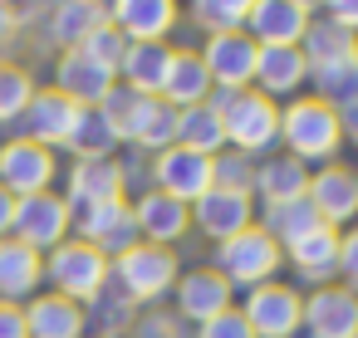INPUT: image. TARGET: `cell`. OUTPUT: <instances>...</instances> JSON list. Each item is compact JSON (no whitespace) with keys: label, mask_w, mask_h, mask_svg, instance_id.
<instances>
[{"label":"cell","mask_w":358,"mask_h":338,"mask_svg":"<svg viewBox=\"0 0 358 338\" xmlns=\"http://www.w3.org/2000/svg\"><path fill=\"white\" fill-rule=\"evenodd\" d=\"M167 64H172L167 45H128V54L118 64V84L133 89V94H143V98H157L162 79H167Z\"/></svg>","instance_id":"cell-27"},{"label":"cell","mask_w":358,"mask_h":338,"mask_svg":"<svg viewBox=\"0 0 358 338\" xmlns=\"http://www.w3.org/2000/svg\"><path fill=\"white\" fill-rule=\"evenodd\" d=\"M10 226H15V196H10L6 186H0V240L10 235Z\"/></svg>","instance_id":"cell-48"},{"label":"cell","mask_w":358,"mask_h":338,"mask_svg":"<svg viewBox=\"0 0 358 338\" xmlns=\"http://www.w3.org/2000/svg\"><path fill=\"white\" fill-rule=\"evenodd\" d=\"M211 186H216L211 157H201V152H192V147H182V142H172L167 152L152 157V191H162V196H172V201L196 206Z\"/></svg>","instance_id":"cell-7"},{"label":"cell","mask_w":358,"mask_h":338,"mask_svg":"<svg viewBox=\"0 0 358 338\" xmlns=\"http://www.w3.org/2000/svg\"><path fill=\"white\" fill-rule=\"evenodd\" d=\"M338 274L348 279L343 289L358 294V226L353 230H338Z\"/></svg>","instance_id":"cell-44"},{"label":"cell","mask_w":358,"mask_h":338,"mask_svg":"<svg viewBox=\"0 0 358 338\" xmlns=\"http://www.w3.org/2000/svg\"><path fill=\"white\" fill-rule=\"evenodd\" d=\"M280 142L289 157H299L304 167L309 162H334V152L343 147V128H338V113L329 103H319L314 94L309 98H289L280 108Z\"/></svg>","instance_id":"cell-2"},{"label":"cell","mask_w":358,"mask_h":338,"mask_svg":"<svg viewBox=\"0 0 358 338\" xmlns=\"http://www.w3.org/2000/svg\"><path fill=\"white\" fill-rule=\"evenodd\" d=\"M309 79H314V98L329 103L334 113L358 103V69H353V59L348 64H329V69H309Z\"/></svg>","instance_id":"cell-35"},{"label":"cell","mask_w":358,"mask_h":338,"mask_svg":"<svg viewBox=\"0 0 358 338\" xmlns=\"http://www.w3.org/2000/svg\"><path fill=\"white\" fill-rule=\"evenodd\" d=\"M280 265H285V250H280L260 226H245L241 235L221 240V245H216V260H211V270H221L226 284H231V289H245V294L260 289V284H270Z\"/></svg>","instance_id":"cell-4"},{"label":"cell","mask_w":358,"mask_h":338,"mask_svg":"<svg viewBox=\"0 0 358 338\" xmlns=\"http://www.w3.org/2000/svg\"><path fill=\"white\" fill-rule=\"evenodd\" d=\"M35 98V74L25 64L0 59V123H15Z\"/></svg>","instance_id":"cell-37"},{"label":"cell","mask_w":358,"mask_h":338,"mask_svg":"<svg viewBox=\"0 0 358 338\" xmlns=\"http://www.w3.org/2000/svg\"><path fill=\"white\" fill-rule=\"evenodd\" d=\"M99 108H103V118H108L113 138H118V142H128V138H133V123H138V108H143V94H133V89H123V84H113V94H108Z\"/></svg>","instance_id":"cell-40"},{"label":"cell","mask_w":358,"mask_h":338,"mask_svg":"<svg viewBox=\"0 0 358 338\" xmlns=\"http://www.w3.org/2000/svg\"><path fill=\"white\" fill-rule=\"evenodd\" d=\"M192 338H255V333H250V323H245V314H241V309H226V314H216V318L196 323V333H192Z\"/></svg>","instance_id":"cell-43"},{"label":"cell","mask_w":358,"mask_h":338,"mask_svg":"<svg viewBox=\"0 0 358 338\" xmlns=\"http://www.w3.org/2000/svg\"><path fill=\"white\" fill-rule=\"evenodd\" d=\"M84 328H89V314L74 299L35 294L25 304V333L30 338H84Z\"/></svg>","instance_id":"cell-22"},{"label":"cell","mask_w":358,"mask_h":338,"mask_svg":"<svg viewBox=\"0 0 358 338\" xmlns=\"http://www.w3.org/2000/svg\"><path fill=\"white\" fill-rule=\"evenodd\" d=\"M133 147H143V152H167L172 142H177V108L172 103H162V98H143V108H138V123H133V138H128Z\"/></svg>","instance_id":"cell-32"},{"label":"cell","mask_w":358,"mask_h":338,"mask_svg":"<svg viewBox=\"0 0 358 338\" xmlns=\"http://www.w3.org/2000/svg\"><path fill=\"white\" fill-rule=\"evenodd\" d=\"M79 50H84L94 64H103L108 74H118V64H123V54H128V40H123V35H118V25L108 20V25H99V30H94Z\"/></svg>","instance_id":"cell-41"},{"label":"cell","mask_w":358,"mask_h":338,"mask_svg":"<svg viewBox=\"0 0 358 338\" xmlns=\"http://www.w3.org/2000/svg\"><path fill=\"white\" fill-rule=\"evenodd\" d=\"M157 98L172 103L177 113L211 98V74H206V64H201L196 50H172V64H167V79H162V94Z\"/></svg>","instance_id":"cell-23"},{"label":"cell","mask_w":358,"mask_h":338,"mask_svg":"<svg viewBox=\"0 0 358 338\" xmlns=\"http://www.w3.org/2000/svg\"><path fill=\"white\" fill-rule=\"evenodd\" d=\"M206 103L221 113V133H226L231 152H245L250 162H260L265 152H275V142H280V103H270L255 89H241V94L211 89Z\"/></svg>","instance_id":"cell-1"},{"label":"cell","mask_w":358,"mask_h":338,"mask_svg":"<svg viewBox=\"0 0 358 338\" xmlns=\"http://www.w3.org/2000/svg\"><path fill=\"white\" fill-rule=\"evenodd\" d=\"M15 35H20V15H15V6H6V0H0V50H6Z\"/></svg>","instance_id":"cell-47"},{"label":"cell","mask_w":358,"mask_h":338,"mask_svg":"<svg viewBox=\"0 0 358 338\" xmlns=\"http://www.w3.org/2000/svg\"><path fill=\"white\" fill-rule=\"evenodd\" d=\"M177 142L201 152V157H216L226 152V133H221V113L211 103H196V108H182L177 113Z\"/></svg>","instance_id":"cell-33"},{"label":"cell","mask_w":358,"mask_h":338,"mask_svg":"<svg viewBox=\"0 0 358 338\" xmlns=\"http://www.w3.org/2000/svg\"><path fill=\"white\" fill-rule=\"evenodd\" d=\"M74 113H79V103H69L59 89H35V98H30V108L20 113V123H25V142H35V147H64V138H69V128H74Z\"/></svg>","instance_id":"cell-19"},{"label":"cell","mask_w":358,"mask_h":338,"mask_svg":"<svg viewBox=\"0 0 358 338\" xmlns=\"http://www.w3.org/2000/svg\"><path fill=\"white\" fill-rule=\"evenodd\" d=\"M89 309H94V328H99V338H118L123 328H133V323H138V304H133L113 279H108V289H103Z\"/></svg>","instance_id":"cell-36"},{"label":"cell","mask_w":358,"mask_h":338,"mask_svg":"<svg viewBox=\"0 0 358 338\" xmlns=\"http://www.w3.org/2000/svg\"><path fill=\"white\" fill-rule=\"evenodd\" d=\"M177 274H182L177 250L148 245V240H138L128 255L113 260V284H118L133 304H157L167 289H177Z\"/></svg>","instance_id":"cell-5"},{"label":"cell","mask_w":358,"mask_h":338,"mask_svg":"<svg viewBox=\"0 0 358 338\" xmlns=\"http://www.w3.org/2000/svg\"><path fill=\"white\" fill-rule=\"evenodd\" d=\"M250 323L255 338H299V318H304V294H294L289 284L270 279L260 289L245 294V304H236Z\"/></svg>","instance_id":"cell-8"},{"label":"cell","mask_w":358,"mask_h":338,"mask_svg":"<svg viewBox=\"0 0 358 338\" xmlns=\"http://www.w3.org/2000/svg\"><path fill=\"white\" fill-rule=\"evenodd\" d=\"M192 226L201 230V235H211L216 245L221 240H231V235H241L245 226H255V211H250V196H236V191H221V186H211L196 206H192Z\"/></svg>","instance_id":"cell-21"},{"label":"cell","mask_w":358,"mask_h":338,"mask_svg":"<svg viewBox=\"0 0 358 338\" xmlns=\"http://www.w3.org/2000/svg\"><path fill=\"white\" fill-rule=\"evenodd\" d=\"M338 128H343V138H348V142H353V147H358V103H353V108H343V113H338Z\"/></svg>","instance_id":"cell-49"},{"label":"cell","mask_w":358,"mask_h":338,"mask_svg":"<svg viewBox=\"0 0 358 338\" xmlns=\"http://www.w3.org/2000/svg\"><path fill=\"white\" fill-rule=\"evenodd\" d=\"M99 25H108V6H94V0H69V6H55L50 10V40L59 50H79Z\"/></svg>","instance_id":"cell-29"},{"label":"cell","mask_w":358,"mask_h":338,"mask_svg":"<svg viewBox=\"0 0 358 338\" xmlns=\"http://www.w3.org/2000/svg\"><path fill=\"white\" fill-rule=\"evenodd\" d=\"M40 279H45V255H35L15 235L0 240V299L20 304V299H30L40 289Z\"/></svg>","instance_id":"cell-24"},{"label":"cell","mask_w":358,"mask_h":338,"mask_svg":"<svg viewBox=\"0 0 358 338\" xmlns=\"http://www.w3.org/2000/svg\"><path fill=\"white\" fill-rule=\"evenodd\" d=\"M255 54L260 45L245 35V30H231V35H206L201 45V64L211 74V89L221 94H241L255 84Z\"/></svg>","instance_id":"cell-9"},{"label":"cell","mask_w":358,"mask_h":338,"mask_svg":"<svg viewBox=\"0 0 358 338\" xmlns=\"http://www.w3.org/2000/svg\"><path fill=\"white\" fill-rule=\"evenodd\" d=\"M324 20H329V25H338L343 35H353V40H358V0H334V6L324 10Z\"/></svg>","instance_id":"cell-45"},{"label":"cell","mask_w":358,"mask_h":338,"mask_svg":"<svg viewBox=\"0 0 358 338\" xmlns=\"http://www.w3.org/2000/svg\"><path fill=\"white\" fill-rule=\"evenodd\" d=\"M353 50H358V40H353V35H343L338 25H329L324 15H314V20H309V30H304V40H299V54H304V64H309V69L348 64V59H353Z\"/></svg>","instance_id":"cell-31"},{"label":"cell","mask_w":358,"mask_h":338,"mask_svg":"<svg viewBox=\"0 0 358 338\" xmlns=\"http://www.w3.org/2000/svg\"><path fill=\"white\" fill-rule=\"evenodd\" d=\"M309 84V64H304V54L299 50H260L255 54V94H265L270 103L275 98H289L294 89H304Z\"/></svg>","instance_id":"cell-25"},{"label":"cell","mask_w":358,"mask_h":338,"mask_svg":"<svg viewBox=\"0 0 358 338\" xmlns=\"http://www.w3.org/2000/svg\"><path fill=\"white\" fill-rule=\"evenodd\" d=\"M309 206L324 226H348L358 221V172L343 167V162H324L319 172H309Z\"/></svg>","instance_id":"cell-13"},{"label":"cell","mask_w":358,"mask_h":338,"mask_svg":"<svg viewBox=\"0 0 358 338\" xmlns=\"http://www.w3.org/2000/svg\"><path fill=\"white\" fill-rule=\"evenodd\" d=\"M113 84H118V74H108L103 64H94L84 50H64L59 64H55V89L69 103H79V108H99L113 94Z\"/></svg>","instance_id":"cell-18"},{"label":"cell","mask_w":358,"mask_h":338,"mask_svg":"<svg viewBox=\"0 0 358 338\" xmlns=\"http://www.w3.org/2000/svg\"><path fill=\"white\" fill-rule=\"evenodd\" d=\"M133 221H138V235L148 240V245H177L187 230H192V206H182V201H172V196H162V191H143L138 201H133Z\"/></svg>","instance_id":"cell-20"},{"label":"cell","mask_w":358,"mask_h":338,"mask_svg":"<svg viewBox=\"0 0 358 338\" xmlns=\"http://www.w3.org/2000/svg\"><path fill=\"white\" fill-rule=\"evenodd\" d=\"M245 15H250V0H201V6H192V20L201 25V35L245 30Z\"/></svg>","instance_id":"cell-38"},{"label":"cell","mask_w":358,"mask_h":338,"mask_svg":"<svg viewBox=\"0 0 358 338\" xmlns=\"http://www.w3.org/2000/svg\"><path fill=\"white\" fill-rule=\"evenodd\" d=\"M353 338H358V333H353Z\"/></svg>","instance_id":"cell-51"},{"label":"cell","mask_w":358,"mask_h":338,"mask_svg":"<svg viewBox=\"0 0 358 338\" xmlns=\"http://www.w3.org/2000/svg\"><path fill=\"white\" fill-rule=\"evenodd\" d=\"M108 20L118 25V35L128 45H167L182 10L172 0H123V6H108Z\"/></svg>","instance_id":"cell-17"},{"label":"cell","mask_w":358,"mask_h":338,"mask_svg":"<svg viewBox=\"0 0 358 338\" xmlns=\"http://www.w3.org/2000/svg\"><path fill=\"white\" fill-rule=\"evenodd\" d=\"M309 20H314V10L299 6V0H250L245 35H250L260 50H299Z\"/></svg>","instance_id":"cell-11"},{"label":"cell","mask_w":358,"mask_h":338,"mask_svg":"<svg viewBox=\"0 0 358 338\" xmlns=\"http://www.w3.org/2000/svg\"><path fill=\"white\" fill-rule=\"evenodd\" d=\"M211 177H216V186L221 191H236V196H250L255 191V162L245 157V152H216L211 157Z\"/></svg>","instance_id":"cell-39"},{"label":"cell","mask_w":358,"mask_h":338,"mask_svg":"<svg viewBox=\"0 0 358 338\" xmlns=\"http://www.w3.org/2000/svg\"><path fill=\"white\" fill-rule=\"evenodd\" d=\"M304 191H309V167H304L299 157H289V152H270V157L255 162V191H250V196H260L265 206H270V201L304 196Z\"/></svg>","instance_id":"cell-26"},{"label":"cell","mask_w":358,"mask_h":338,"mask_svg":"<svg viewBox=\"0 0 358 338\" xmlns=\"http://www.w3.org/2000/svg\"><path fill=\"white\" fill-rule=\"evenodd\" d=\"M280 250H289L294 240H304L314 226H324L319 216H314V206H309V196H289V201H270L265 211H260V221H255Z\"/></svg>","instance_id":"cell-28"},{"label":"cell","mask_w":358,"mask_h":338,"mask_svg":"<svg viewBox=\"0 0 358 338\" xmlns=\"http://www.w3.org/2000/svg\"><path fill=\"white\" fill-rule=\"evenodd\" d=\"M74 230V206L59 196V191H35V196H20L15 201V226L10 235L20 245H30L35 255H50L55 245H64Z\"/></svg>","instance_id":"cell-6"},{"label":"cell","mask_w":358,"mask_h":338,"mask_svg":"<svg viewBox=\"0 0 358 338\" xmlns=\"http://www.w3.org/2000/svg\"><path fill=\"white\" fill-rule=\"evenodd\" d=\"M0 338H30V333H25V309H20V304H6V299H0Z\"/></svg>","instance_id":"cell-46"},{"label":"cell","mask_w":358,"mask_h":338,"mask_svg":"<svg viewBox=\"0 0 358 338\" xmlns=\"http://www.w3.org/2000/svg\"><path fill=\"white\" fill-rule=\"evenodd\" d=\"M353 69H358V50H353Z\"/></svg>","instance_id":"cell-50"},{"label":"cell","mask_w":358,"mask_h":338,"mask_svg":"<svg viewBox=\"0 0 358 338\" xmlns=\"http://www.w3.org/2000/svg\"><path fill=\"white\" fill-rule=\"evenodd\" d=\"M133 338H187V323L172 309H152V314H138Z\"/></svg>","instance_id":"cell-42"},{"label":"cell","mask_w":358,"mask_h":338,"mask_svg":"<svg viewBox=\"0 0 358 338\" xmlns=\"http://www.w3.org/2000/svg\"><path fill=\"white\" fill-rule=\"evenodd\" d=\"M231 294H236V289L226 284L221 270H211V265H201V270H182V274H177V309H172V314H177L182 323H206V318L236 309Z\"/></svg>","instance_id":"cell-15"},{"label":"cell","mask_w":358,"mask_h":338,"mask_svg":"<svg viewBox=\"0 0 358 338\" xmlns=\"http://www.w3.org/2000/svg\"><path fill=\"white\" fill-rule=\"evenodd\" d=\"M64 147L79 152V162H84V157H113L118 138H113L103 108H79V113H74V128H69V138H64Z\"/></svg>","instance_id":"cell-34"},{"label":"cell","mask_w":358,"mask_h":338,"mask_svg":"<svg viewBox=\"0 0 358 338\" xmlns=\"http://www.w3.org/2000/svg\"><path fill=\"white\" fill-rule=\"evenodd\" d=\"M64 201L74 211L89 206H108V201H128V167L118 157H84L69 167V191Z\"/></svg>","instance_id":"cell-12"},{"label":"cell","mask_w":358,"mask_h":338,"mask_svg":"<svg viewBox=\"0 0 358 338\" xmlns=\"http://www.w3.org/2000/svg\"><path fill=\"white\" fill-rule=\"evenodd\" d=\"M74 240H84V245H94L108 265L118 260V255H128L143 235H138V221H133V201H108V206H89V211H79L74 216Z\"/></svg>","instance_id":"cell-10"},{"label":"cell","mask_w":358,"mask_h":338,"mask_svg":"<svg viewBox=\"0 0 358 338\" xmlns=\"http://www.w3.org/2000/svg\"><path fill=\"white\" fill-rule=\"evenodd\" d=\"M289 265L304 274V279H314V284H324L334 270H338V230L334 226H314L304 240H294L289 250Z\"/></svg>","instance_id":"cell-30"},{"label":"cell","mask_w":358,"mask_h":338,"mask_svg":"<svg viewBox=\"0 0 358 338\" xmlns=\"http://www.w3.org/2000/svg\"><path fill=\"white\" fill-rule=\"evenodd\" d=\"M50 182H55V152L50 147H35L25 138H10L0 147V186L15 201L35 196V191H50Z\"/></svg>","instance_id":"cell-16"},{"label":"cell","mask_w":358,"mask_h":338,"mask_svg":"<svg viewBox=\"0 0 358 338\" xmlns=\"http://www.w3.org/2000/svg\"><path fill=\"white\" fill-rule=\"evenodd\" d=\"M299 333L304 338H353L358 333V294L343 284H319L304 299Z\"/></svg>","instance_id":"cell-14"},{"label":"cell","mask_w":358,"mask_h":338,"mask_svg":"<svg viewBox=\"0 0 358 338\" xmlns=\"http://www.w3.org/2000/svg\"><path fill=\"white\" fill-rule=\"evenodd\" d=\"M45 279L55 284L59 299H74V304L84 309V304H94V299L108 289L113 265H108L94 245H84V240H64V245H55V250L45 255Z\"/></svg>","instance_id":"cell-3"}]
</instances>
